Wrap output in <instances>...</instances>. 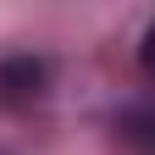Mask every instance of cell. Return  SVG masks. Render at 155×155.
Listing matches in <instances>:
<instances>
[{
	"mask_svg": "<svg viewBox=\"0 0 155 155\" xmlns=\"http://www.w3.org/2000/svg\"><path fill=\"white\" fill-rule=\"evenodd\" d=\"M139 61H144V72H155V22H150V33H144V45H139Z\"/></svg>",
	"mask_w": 155,
	"mask_h": 155,
	"instance_id": "obj_1",
	"label": "cell"
}]
</instances>
